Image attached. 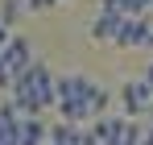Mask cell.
Instances as JSON below:
<instances>
[{
    "label": "cell",
    "instance_id": "obj_6",
    "mask_svg": "<svg viewBox=\"0 0 153 145\" xmlns=\"http://www.w3.org/2000/svg\"><path fill=\"white\" fill-rule=\"evenodd\" d=\"M29 13V4L25 0H0V21L8 25V29H17V21Z\"/></svg>",
    "mask_w": 153,
    "mask_h": 145
},
{
    "label": "cell",
    "instance_id": "obj_7",
    "mask_svg": "<svg viewBox=\"0 0 153 145\" xmlns=\"http://www.w3.org/2000/svg\"><path fill=\"white\" fill-rule=\"evenodd\" d=\"M29 4V13H50V8H58L62 0H25Z\"/></svg>",
    "mask_w": 153,
    "mask_h": 145
},
{
    "label": "cell",
    "instance_id": "obj_5",
    "mask_svg": "<svg viewBox=\"0 0 153 145\" xmlns=\"http://www.w3.org/2000/svg\"><path fill=\"white\" fill-rule=\"evenodd\" d=\"M120 21H124V17H116V13H103V8H100V17L91 21V37H95V42H108V46H116Z\"/></svg>",
    "mask_w": 153,
    "mask_h": 145
},
{
    "label": "cell",
    "instance_id": "obj_9",
    "mask_svg": "<svg viewBox=\"0 0 153 145\" xmlns=\"http://www.w3.org/2000/svg\"><path fill=\"white\" fill-rule=\"evenodd\" d=\"M141 79H145V87H149V91H153V58H149V67L141 71Z\"/></svg>",
    "mask_w": 153,
    "mask_h": 145
},
{
    "label": "cell",
    "instance_id": "obj_3",
    "mask_svg": "<svg viewBox=\"0 0 153 145\" xmlns=\"http://www.w3.org/2000/svg\"><path fill=\"white\" fill-rule=\"evenodd\" d=\"M149 108H153V91L145 87V79H128L120 87V116L137 120V116H149Z\"/></svg>",
    "mask_w": 153,
    "mask_h": 145
},
{
    "label": "cell",
    "instance_id": "obj_4",
    "mask_svg": "<svg viewBox=\"0 0 153 145\" xmlns=\"http://www.w3.org/2000/svg\"><path fill=\"white\" fill-rule=\"evenodd\" d=\"M0 58H4L8 75H13V83H17V79H21V75H25L33 62H37V58H33V46H29V37H25V33H13V37H8V46L0 50Z\"/></svg>",
    "mask_w": 153,
    "mask_h": 145
},
{
    "label": "cell",
    "instance_id": "obj_10",
    "mask_svg": "<svg viewBox=\"0 0 153 145\" xmlns=\"http://www.w3.org/2000/svg\"><path fill=\"white\" fill-rule=\"evenodd\" d=\"M8 37H13V29H8V25H4V21H0V50H4V46H8Z\"/></svg>",
    "mask_w": 153,
    "mask_h": 145
},
{
    "label": "cell",
    "instance_id": "obj_2",
    "mask_svg": "<svg viewBox=\"0 0 153 145\" xmlns=\"http://www.w3.org/2000/svg\"><path fill=\"white\" fill-rule=\"evenodd\" d=\"M8 99L25 112V116H42L46 108H58V79L46 62H33L13 87H8Z\"/></svg>",
    "mask_w": 153,
    "mask_h": 145
},
{
    "label": "cell",
    "instance_id": "obj_1",
    "mask_svg": "<svg viewBox=\"0 0 153 145\" xmlns=\"http://www.w3.org/2000/svg\"><path fill=\"white\" fill-rule=\"evenodd\" d=\"M108 104H112V91L100 87L91 75H58V120L66 124H83V120H100L108 116Z\"/></svg>",
    "mask_w": 153,
    "mask_h": 145
},
{
    "label": "cell",
    "instance_id": "obj_8",
    "mask_svg": "<svg viewBox=\"0 0 153 145\" xmlns=\"http://www.w3.org/2000/svg\"><path fill=\"white\" fill-rule=\"evenodd\" d=\"M13 87V75H8V67H4V58H0V91H8Z\"/></svg>",
    "mask_w": 153,
    "mask_h": 145
},
{
    "label": "cell",
    "instance_id": "obj_11",
    "mask_svg": "<svg viewBox=\"0 0 153 145\" xmlns=\"http://www.w3.org/2000/svg\"><path fill=\"white\" fill-rule=\"evenodd\" d=\"M149 50H153V29H149Z\"/></svg>",
    "mask_w": 153,
    "mask_h": 145
}]
</instances>
